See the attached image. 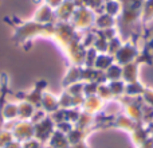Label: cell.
<instances>
[{
  "label": "cell",
  "mask_w": 153,
  "mask_h": 148,
  "mask_svg": "<svg viewBox=\"0 0 153 148\" xmlns=\"http://www.w3.org/2000/svg\"><path fill=\"white\" fill-rule=\"evenodd\" d=\"M13 135V139L19 143H24V141L34 139V124L31 121H22L18 120L15 121L12 129H11Z\"/></svg>",
  "instance_id": "obj_1"
},
{
  "label": "cell",
  "mask_w": 153,
  "mask_h": 148,
  "mask_svg": "<svg viewBox=\"0 0 153 148\" xmlns=\"http://www.w3.org/2000/svg\"><path fill=\"white\" fill-rule=\"evenodd\" d=\"M1 116L4 123L18 121V102L15 101H5L1 106Z\"/></svg>",
  "instance_id": "obj_2"
},
{
  "label": "cell",
  "mask_w": 153,
  "mask_h": 148,
  "mask_svg": "<svg viewBox=\"0 0 153 148\" xmlns=\"http://www.w3.org/2000/svg\"><path fill=\"white\" fill-rule=\"evenodd\" d=\"M36 109L38 108H35L32 104L27 102V101H24V100L18 101V120H22V121H31V119Z\"/></svg>",
  "instance_id": "obj_3"
},
{
  "label": "cell",
  "mask_w": 153,
  "mask_h": 148,
  "mask_svg": "<svg viewBox=\"0 0 153 148\" xmlns=\"http://www.w3.org/2000/svg\"><path fill=\"white\" fill-rule=\"evenodd\" d=\"M13 140H15V139H13V135L11 131L0 129V148L7 147L8 144H11Z\"/></svg>",
  "instance_id": "obj_4"
},
{
  "label": "cell",
  "mask_w": 153,
  "mask_h": 148,
  "mask_svg": "<svg viewBox=\"0 0 153 148\" xmlns=\"http://www.w3.org/2000/svg\"><path fill=\"white\" fill-rule=\"evenodd\" d=\"M22 148H43V143L36 139H30V140L22 143Z\"/></svg>",
  "instance_id": "obj_5"
},
{
  "label": "cell",
  "mask_w": 153,
  "mask_h": 148,
  "mask_svg": "<svg viewBox=\"0 0 153 148\" xmlns=\"http://www.w3.org/2000/svg\"><path fill=\"white\" fill-rule=\"evenodd\" d=\"M4 148H22V143H19V141H16V140H13L11 144H8L7 147H4Z\"/></svg>",
  "instance_id": "obj_6"
}]
</instances>
